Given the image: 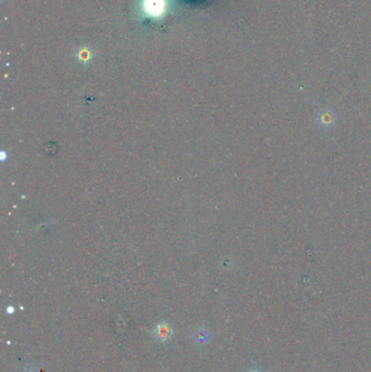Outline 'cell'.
<instances>
[{"mask_svg": "<svg viewBox=\"0 0 371 372\" xmlns=\"http://www.w3.org/2000/svg\"><path fill=\"white\" fill-rule=\"evenodd\" d=\"M166 0H143V11L149 17H161L166 13Z\"/></svg>", "mask_w": 371, "mask_h": 372, "instance_id": "6da1fadb", "label": "cell"}, {"mask_svg": "<svg viewBox=\"0 0 371 372\" xmlns=\"http://www.w3.org/2000/svg\"><path fill=\"white\" fill-rule=\"evenodd\" d=\"M171 334H172V329L166 322L159 323L157 328H156V330H155L156 338H157L160 341H164V342L167 341V340H169V338L171 337Z\"/></svg>", "mask_w": 371, "mask_h": 372, "instance_id": "7a4b0ae2", "label": "cell"}, {"mask_svg": "<svg viewBox=\"0 0 371 372\" xmlns=\"http://www.w3.org/2000/svg\"><path fill=\"white\" fill-rule=\"evenodd\" d=\"M335 119L337 118H335L334 113L331 112L330 110H325V111L320 112L318 115V122L321 127H325V128L332 127L335 122Z\"/></svg>", "mask_w": 371, "mask_h": 372, "instance_id": "3957f363", "label": "cell"}, {"mask_svg": "<svg viewBox=\"0 0 371 372\" xmlns=\"http://www.w3.org/2000/svg\"><path fill=\"white\" fill-rule=\"evenodd\" d=\"M89 58H91V57H89V52L87 51H82V56L80 57V59L82 60V61H88V60H89Z\"/></svg>", "mask_w": 371, "mask_h": 372, "instance_id": "277c9868", "label": "cell"}, {"mask_svg": "<svg viewBox=\"0 0 371 372\" xmlns=\"http://www.w3.org/2000/svg\"><path fill=\"white\" fill-rule=\"evenodd\" d=\"M29 372H33V371H29Z\"/></svg>", "mask_w": 371, "mask_h": 372, "instance_id": "5b68a950", "label": "cell"}]
</instances>
